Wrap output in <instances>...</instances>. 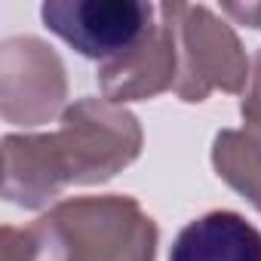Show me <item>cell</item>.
<instances>
[{"label": "cell", "instance_id": "cell-1", "mask_svg": "<svg viewBox=\"0 0 261 261\" xmlns=\"http://www.w3.org/2000/svg\"><path fill=\"white\" fill-rule=\"evenodd\" d=\"M142 133L136 117L114 105L83 98L65 114L59 136L4 142L7 197L22 206L46 203L68 181H101L136 160Z\"/></svg>", "mask_w": 261, "mask_h": 261}, {"label": "cell", "instance_id": "cell-3", "mask_svg": "<svg viewBox=\"0 0 261 261\" xmlns=\"http://www.w3.org/2000/svg\"><path fill=\"white\" fill-rule=\"evenodd\" d=\"M160 16L169 22L175 37V53L181 62V77L175 92L185 101H203L215 86L240 92L246 83V56L237 34L206 7L163 4Z\"/></svg>", "mask_w": 261, "mask_h": 261}, {"label": "cell", "instance_id": "cell-7", "mask_svg": "<svg viewBox=\"0 0 261 261\" xmlns=\"http://www.w3.org/2000/svg\"><path fill=\"white\" fill-rule=\"evenodd\" d=\"M169 261H261V230L240 212L215 209L178 230Z\"/></svg>", "mask_w": 261, "mask_h": 261}, {"label": "cell", "instance_id": "cell-8", "mask_svg": "<svg viewBox=\"0 0 261 261\" xmlns=\"http://www.w3.org/2000/svg\"><path fill=\"white\" fill-rule=\"evenodd\" d=\"M215 166L261 209V126L255 133H221L215 139Z\"/></svg>", "mask_w": 261, "mask_h": 261}, {"label": "cell", "instance_id": "cell-5", "mask_svg": "<svg viewBox=\"0 0 261 261\" xmlns=\"http://www.w3.org/2000/svg\"><path fill=\"white\" fill-rule=\"evenodd\" d=\"M65 98V68L37 37L4 43V114L19 123H40Z\"/></svg>", "mask_w": 261, "mask_h": 261}, {"label": "cell", "instance_id": "cell-9", "mask_svg": "<svg viewBox=\"0 0 261 261\" xmlns=\"http://www.w3.org/2000/svg\"><path fill=\"white\" fill-rule=\"evenodd\" d=\"M243 117L252 126H261V53L255 59V80H252V92L243 98Z\"/></svg>", "mask_w": 261, "mask_h": 261}, {"label": "cell", "instance_id": "cell-6", "mask_svg": "<svg viewBox=\"0 0 261 261\" xmlns=\"http://www.w3.org/2000/svg\"><path fill=\"white\" fill-rule=\"evenodd\" d=\"M160 10V7H157ZM175 37L169 22L160 16L154 22V28L142 37V43L126 53L123 59H114L108 65H101L98 77H101V89L108 92V98L114 101H129V98H148L163 92L166 86H172V74H175Z\"/></svg>", "mask_w": 261, "mask_h": 261}, {"label": "cell", "instance_id": "cell-4", "mask_svg": "<svg viewBox=\"0 0 261 261\" xmlns=\"http://www.w3.org/2000/svg\"><path fill=\"white\" fill-rule=\"evenodd\" d=\"M154 16L157 7L142 0H49L40 7L53 34L101 65L133 53L154 28Z\"/></svg>", "mask_w": 261, "mask_h": 261}, {"label": "cell", "instance_id": "cell-10", "mask_svg": "<svg viewBox=\"0 0 261 261\" xmlns=\"http://www.w3.org/2000/svg\"><path fill=\"white\" fill-rule=\"evenodd\" d=\"M224 13L246 22V25H252V28H261V4H227Z\"/></svg>", "mask_w": 261, "mask_h": 261}, {"label": "cell", "instance_id": "cell-2", "mask_svg": "<svg viewBox=\"0 0 261 261\" xmlns=\"http://www.w3.org/2000/svg\"><path fill=\"white\" fill-rule=\"evenodd\" d=\"M4 233V261H154L157 227L126 197L68 200L28 230Z\"/></svg>", "mask_w": 261, "mask_h": 261}]
</instances>
